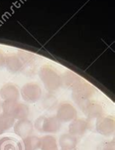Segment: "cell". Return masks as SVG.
<instances>
[{
    "label": "cell",
    "mask_w": 115,
    "mask_h": 150,
    "mask_svg": "<svg viewBox=\"0 0 115 150\" xmlns=\"http://www.w3.org/2000/svg\"><path fill=\"white\" fill-rule=\"evenodd\" d=\"M96 130L103 136H111L114 131V120L112 117L105 116L98 118L96 122Z\"/></svg>",
    "instance_id": "cell-5"
},
{
    "label": "cell",
    "mask_w": 115,
    "mask_h": 150,
    "mask_svg": "<svg viewBox=\"0 0 115 150\" xmlns=\"http://www.w3.org/2000/svg\"><path fill=\"white\" fill-rule=\"evenodd\" d=\"M82 80L76 73L71 71H67L61 77V85L67 89H73L79 82Z\"/></svg>",
    "instance_id": "cell-9"
},
{
    "label": "cell",
    "mask_w": 115,
    "mask_h": 150,
    "mask_svg": "<svg viewBox=\"0 0 115 150\" xmlns=\"http://www.w3.org/2000/svg\"><path fill=\"white\" fill-rule=\"evenodd\" d=\"M102 150H114V142L106 143L103 146Z\"/></svg>",
    "instance_id": "cell-16"
},
{
    "label": "cell",
    "mask_w": 115,
    "mask_h": 150,
    "mask_svg": "<svg viewBox=\"0 0 115 150\" xmlns=\"http://www.w3.org/2000/svg\"><path fill=\"white\" fill-rule=\"evenodd\" d=\"M40 78L47 90L54 92L61 86V77L51 66L45 64L40 70Z\"/></svg>",
    "instance_id": "cell-1"
},
{
    "label": "cell",
    "mask_w": 115,
    "mask_h": 150,
    "mask_svg": "<svg viewBox=\"0 0 115 150\" xmlns=\"http://www.w3.org/2000/svg\"><path fill=\"white\" fill-rule=\"evenodd\" d=\"M88 128V124L85 120L82 119H75L69 125V133L75 136H82Z\"/></svg>",
    "instance_id": "cell-8"
},
{
    "label": "cell",
    "mask_w": 115,
    "mask_h": 150,
    "mask_svg": "<svg viewBox=\"0 0 115 150\" xmlns=\"http://www.w3.org/2000/svg\"><path fill=\"white\" fill-rule=\"evenodd\" d=\"M61 150H76L77 139L70 134H63L60 138Z\"/></svg>",
    "instance_id": "cell-10"
},
{
    "label": "cell",
    "mask_w": 115,
    "mask_h": 150,
    "mask_svg": "<svg viewBox=\"0 0 115 150\" xmlns=\"http://www.w3.org/2000/svg\"><path fill=\"white\" fill-rule=\"evenodd\" d=\"M82 111L89 119L99 118L102 116L103 108L99 103L93 100H89L82 108Z\"/></svg>",
    "instance_id": "cell-7"
},
{
    "label": "cell",
    "mask_w": 115,
    "mask_h": 150,
    "mask_svg": "<svg viewBox=\"0 0 115 150\" xmlns=\"http://www.w3.org/2000/svg\"><path fill=\"white\" fill-rule=\"evenodd\" d=\"M40 147V139L37 136H29L24 139L23 150H38Z\"/></svg>",
    "instance_id": "cell-12"
},
{
    "label": "cell",
    "mask_w": 115,
    "mask_h": 150,
    "mask_svg": "<svg viewBox=\"0 0 115 150\" xmlns=\"http://www.w3.org/2000/svg\"><path fill=\"white\" fill-rule=\"evenodd\" d=\"M41 150H59L56 139L52 136H45L40 139Z\"/></svg>",
    "instance_id": "cell-11"
},
{
    "label": "cell",
    "mask_w": 115,
    "mask_h": 150,
    "mask_svg": "<svg viewBox=\"0 0 115 150\" xmlns=\"http://www.w3.org/2000/svg\"><path fill=\"white\" fill-rule=\"evenodd\" d=\"M57 104V100L56 98L54 96H47L45 98V100H44V106L47 108H51L54 107V105Z\"/></svg>",
    "instance_id": "cell-14"
},
{
    "label": "cell",
    "mask_w": 115,
    "mask_h": 150,
    "mask_svg": "<svg viewBox=\"0 0 115 150\" xmlns=\"http://www.w3.org/2000/svg\"><path fill=\"white\" fill-rule=\"evenodd\" d=\"M72 97L73 100L81 108L89 100L95 93V89L86 81L82 79L72 89Z\"/></svg>",
    "instance_id": "cell-2"
},
{
    "label": "cell",
    "mask_w": 115,
    "mask_h": 150,
    "mask_svg": "<svg viewBox=\"0 0 115 150\" xmlns=\"http://www.w3.org/2000/svg\"><path fill=\"white\" fill-rule=\"evenodd\" d=\"M21 127H22V129H19L18 135L23 137L28 136L32 132V125L30 122L23 121L21 125Z\"/></svg>",
    "instance_id": "cell-13"
},
{
    "label": "cell",
    "mask_w": 115,
    "mask_h": 150,
    "mask_svg": "<svg viewBox=\"0 0 115 150\" xmlns=\"http://www.w3.org/2000/svg\"><path fill=\"white\" fill-rule=\"evenodd\" d=\"M77 111L76 108L70 103H63L58 106L57 112V117L61 122H72L76 119Z\"/></svg>",
    "instance_id": "cell-4"
},
{
    "label": "cell",
    "mask_w": 115,
    "mask_h": 150,
    "mask_svg": "<svg viewBox=\"0 0 115 150\" xmlns=\"http://www.w3.org/2000/svg\"><path fill=\"white\" fill-rule=\"evenodd\" d=\"M61 122L57 117H40L35 122V128L40 133H54L58 131Z\"/></svg>",
    "instance_id": "cell-3"
},
{
    "label": "cell",
    "mask_w": 115,
    "mask_h": 150,
    "mask_svg": "<svg viewBox=\"0 0 115 150\" xmlns=\"http://www.w3.org/2000/svg\"><path fill=\"white\" fill-rule=\"evenodd\" d=\"M23 95L25 98L24 100H27L28 102L34 103L40 98L42 91L39 85L37 83H28L23 88Z\"/></svg>",
    "instance_id": "cell-6"
},
{
    "label": "cell",
    "mask_w": 115,
    "mask_h": 150,
    "mask_svg": "<svg viewBox=\"0 0 115 150\" xmlns=\"http://www.w3.org/2000/svg\"><path fill=\"white\" fill-rule=\"evenodd\" d=\"M0 150H16V149L11 142H3L0 144Z\"/></svg>",
    "instance_id": "cell-15"
}]
</instances>
